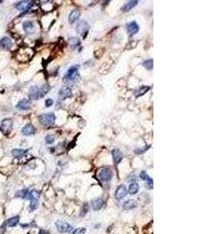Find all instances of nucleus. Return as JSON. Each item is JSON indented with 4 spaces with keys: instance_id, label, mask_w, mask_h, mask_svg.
<instances>
[{
    "instance_id": "1",
    "label": "nucleus",
    "mask_w": 208,
    "mask_h": 234,
    "mask_svg": "<svg viewBox=\"0 0 208 234\" xmlns=\"http://www.w3.org/2000/svg\"><path fill=\"white\" fill-rule=\"evenodd\" d=\"M79 69V65H73L70 66L67 70L66 75L64 76V81L67 84H73L77 82V79L79 78V74H78Z\"/></svg>"
},
{
    "instance_id": "2",
    "label": "nucleus",
    "mask_w": 208,
    "mask_h": 234,
    "mask_svg": "<svg viewBox=\"0 0 208 234\" xmlns=\"http://www.w3.org/2000/svg\"><path fill=\"white\" fill-rule=\"evenodd\" d=\"M40 123L45 127H51L55 124V115L53 112H49V113L41 114L39 117Z\"/></svg>"
},
{
    "instance_id": "3",
    "label": "nucleus",
    "mask_w": 208,
    "mask_h": 234,
    "mask_svg": "<svg viewBox=\"0 0 208 234\" xmlns=\"http://www.w3.org/2000/svg\"><path fill=\"white\" fill-rule=\"evenodd\" d=\"M32 50L29 48H21L17 53V59L20 62H26L32 56Z\"/></svg>"
},
{
    "instance_id": "4",
    "label": "nucleus",
    "mask_w": 208,
    "mask_h": 234,
    "mask_svg": "<svg viewBox=\"0 0 208 234\" xmlns=\"http://www.w3.org/2000/svg\"><path fill=\"white\" fill-rule=\"evenodd\" d=\"M27 198L30 201V204L29 206L30 211H33L36 210V208H38V199L40 198V194L37 191H32L31 192L29 193L27 195Z\"/></svg>"
},
{
    "instance_id": "5",
    "label": "nucleus",
    "mask_w": 208,
    "mask_h": 234,
    "mask_svg": "<svg viewBox=\"0 0 208 234\" xmlns=\"http://www.w3.org/2000/svg\"><path fill=\"white\" fill-rule=\"evenodd\" d=\"M55 226L60 232H70L73 229L71 225L64 221H57L55 223Z\"/></svg>"
},
{
    "instance_id": "6",
    "label": "nucleus",
    "mask_w": 208,
    "mask_h": 234,
    "mask_svg": "<svg viewBox=\"0 0 208 234\" xmlns=\"http://www.w3.org/2000/svg\"><path fill=\"white\" fill-rule=\"evenodd\" d=\"M112 172L109 168H103L99 172V178L102 182H109L112 178Z\"/></svg>"
},
{
    "instance_id": "7",
    "label": "nucleus",
    "mask_w": 208,
    "mask_h": 234,
    "mask_svg": "<svg viewBox=\"0 0 208 234\" xmlns=\"http://www.w3.org/2000/svg\"><path fill=\"white\" fill-rule=\"evenodd\" d=\"M89 27H90V26L86 21H81L77 24V33H79L81 36L84 37V35H86L88 32Z\"/></svg>"
},
{
    "instance_id": "8",
    "label": "nucleus",
    "mask_w": 208,
    "mask_h": 234,
    "mask_svg": "<svg viewBox=\"0 0 208 234\" xmlns=\"http://www.w3.org/2000/svg\"><path fill=\"white\" fill-rule=\"evenodd\" d=\"M12 127H13V121L10 119H5L2 121L0 130L4 134H8L10 132Z\"/></svg>"
},
{
    "instance_id": "9",
    "label": "nucleus",
    "mask_w": 208,
    "mask_h": 234,
    "mask_svg": "<svg viewBox=\"0 0 208 234\" xmlns=\"http://www.w3.org/2000/svg\"><path fill=\"white\" fill-rule=\"evenodd\" d=\"M29 97L32 100H38V98H42L40 87H38V86H32L29 91Z\"/></svg>"
},
{
    "instance_id": "10",
    "label": "nucleus",
    "mask_w": 208,
    "mask_h": 234,
    "mask_svg": "<svg viewBox=\"0 0 208 234\" xmlns=\"http://www.w3.org/2000/svg\"><path fill=\"white\" fill-rule=\"evenodd\" d=\"M127 189L124 185L118 186V188L116 189L115 194V197L117 200H122L127 195Z\"/></svg>"
},
{
    "instance_id": "11",
    "label": "nucleus",
    "mask_w": 208,
    "mask_h": 234,
    "mask_svg": "<svg viewBox=\"0 0 208 234\" xmlns=\"http://www.w3.org/2000/svg\"><path fill=\"white\" fill-rule=\"evenodd\" d=\"M33 4H34V2H32V1H21L16 5V8H17V10H20V11H27V10H30L31 6H33Z\"/></svg>"
},
{
    "instance_id": "12",
    "label": "nucleus",
    "mask_w": 208,
    "mask_h": 234,
    "mask_svg": "<svg viewBox=\"0 0 208 234\" xmlns=\"http://www.w3.org/2000/svg\"><path fill=\"white\" fill-rule=\"evenodd\" d=\"M58 94H59V96L61 97L62 99H66V98L73 97V92H72L71 88L68 86H63L62 88L60 89Z\"/></svg>"
},
{
    "instance_id": "13",
    "label": "nucleus",
    "mask_w": 208,
    "mask_h": 234,
    "mask_svg": "<svg viewBox=\"0 0 208 234\" xmlns=\"http://www.w3.org/2000/svg\"><path fill=\"white\" fill-rule=\"evenodd\" d=\"M112 158H113V161H114V163L115 165L118 164V163L122 161V153L121 152L119 149L118 148H115L112 151Z\"/></svg>"
},
{
    "instance_id": "14",
    "label": "nucleus",
    "mask_w": 208,
    "mask_h": 234,
    "mask_svg": "<svg viewBox=\"0 0 208 234\" xmlns=\"http://www.w3.org/2000/svg\"><path fill=\"white\" fill-rule=\"evenodd\" d=\"M127 30L131 35H133V34L138 33V31L140 30V27L136 21H132L127 24Z\"/></svg>"
},
{
    "instance_id": "15",
    "label": "nucleus",
    "mask_w": 208,
    "mask_h": 234,
    "mask_svg": "<svg viewBox=\"0 0 208 234\" xmlns=\"http://www.w3.org/2000/svg\"><path fill=\"white\" fill-rule=\"evenodd\" d=\"M16 107L20 110H28L31 107V103L27 99H22L18 102V104L17 105Z\"/></svg>"
},
{
    "instance_id": "16",
    "label": "nucleus",
    "mask_w": 208,
    "mask_h": 234,
    "mask_svg": "<svg viewBox=\"0 0 208 234\" xmlns=\"http://www.w3.org/2000/svg\"><path fill=\"white\" fill-rule=\"evenodd\" d=\"M34 132H35V129L31 123H27L22 129V134L25 136H30L34 134Z\"/></svg>"
},
{
    "instance_id": "17",
    "label": "nucleus",
    "mask_w": 208,
    "mask_h": 234,
    "mask_svg": "<svg viewBox=\"0 0 208 234\" xmlns=\"http://www.w3.org/2000/svg\"><path fill=\"white\" fill-rule=\"evenodd\" d=\"M23 28H24L25 33L30 34L34 32L35 27H34V24L32 21H26L23 24Z\"/></svg>"
},
{
    "instance_id": "18",
    "label": "nucleus",
    "mask_w": 208,
    "mask_h": 234,
    "mask_svg": "<svg viewBox=\"0 0 208 234\" xmlns=\"http://www.w3.org/2000/svg\"><path fill=\"white\" fill-rule=\"evenodd\" d=\"M80 17V12L78 10H74L69 13V17H68V21H69V24L75 23L77 20H79Z\"/></svg>"
},
{
    "instance_id": "19",
    "label": "nucleus",
    "mask_w": 208,
    "mask_h": 234,
    "mask_svg": "<svg viewBox=\"0 0 208 234\" xmlns=\"http://www.w3.org/2000/svg\"><path fill=\"white\" fill-rule=\"evenodd\" d=\"M12 46V41L8 37H4L0 40V49H9Z\"/></svg>"
},
{
    "instance_id": "20",
    "label": "nucleus",
    "mask_w": 208,
    "mask_h": 234,
    "mask_svg": "<svg viewBox=\"0 0 208 234\" xmlns=\"http://www.w3.org/2000/svg\"><path fill=\"white\" fill-rule=\"evenodd\" d=\"M92 208L94 211H99L104 205V201L101 198H96L91 201Z\"/></svg>"
},
{
    "instance_id": "21",
    "label": "nucleus",
    "mask_w": 208,
    "mask_h": 234,
    "mask_svg": "<svg viewBox=\"0 0 208 234\" xmlns=\"http://www.w3.org/2000/svg\"><path fill=\"white\" fill-rule=\"evenodd\" d=\"M138 2H139L138 1H137V0H132V1H129V2H128L127 3H126L123 6H122L121 10H122L123 12L129 11V10H133L134 7H136V6H137Z\"/></svg>"
},
{
    "instance_id": "22",
    "label": "nucleus",
    "mask_w": 208,
    "mask_h": 234,
    "mask_svg": "<svg viewBox=\"0 0 208 234\" xmlns=\"http://www.w3.org/2000/svg\"><path fill=\"white\" fill-rule=\"evenodd\" d=\"M140 179H143V180L147 182V184H148L150 188H153V179L147 175V173L145 171H142V172H140Z\"/></svg>"
},
{
    "instance_id": "23",
    "label": "nucleus",
    "mask_w": 208,
    "mask_h": 234,
    "mask_svg": "<svg viewBox=\"0 0 208 234\" xmlns=\"http://www.w3.org/2000/svg\"><path fill=\"white\" fill-rule=\"evenodd\" d=\"M137 203L135 200H133V199H130V200H128L127 201H126L123 204V208L126 210H131L133 208H137Z\"/></svg>"
},
{
    "instance_id": "24",
    "label": "nucleus",
    "mask_w": 208,
    "mask_h": 234,
    "mask_svg": "<svg viewBox=\"0 0 208 234\" xmlns=\"http://www.w3.org/2000/svg\"><path fill=\"white\" fill-rule=\"evenodd\" d=\"M20 221V216L19 215H17V216H13V217L10 218L6 222V226H8L9 227H14L16 226Z\"/></svg>"
},
{
    "instance_id": "25",
    "label": "nucleus",
    "mask_w": 208,
    "mask_h": 234,
    "mask_svg": "<svg viewBox=\"0 0 208 234\" xmlns=\"http://www.w3.org/2000/svg\"><path fill=\"white\" fill-rule=\"evenodd\" d=\"M139 188H140V186H139V184L137 183V182H132L129 186L128 192L132 195L136 194L139 191Z\"/></svg>"
},
{
    "instance_id": "26",
    "label": "nucleus",
    "mask_w": 208,
    "mask_h": 234,
    "mask_svg": "<svg viewBox=\"0 0 208 234\" xmlns=\"http://www.w3.org/2000/svg\"><path fill=\"white\" fill-rule=\"evenodd\" d=\"M27 151H28V150L13 149V151H12V155L15 157V158H17V159H21L22 157H24L26 155Z\"/></svg>"
},
{
    "instance_id": "27",
    "label": "nucleus",
    "mask_w": 208,
    "mask_h": 234,
    "mask_svg": "<svg viewBox=\"0 0 208 234\" xmlns=\"http://www.w3.org/2000/svg\"><path fill=\"white\" fill-rule=\"evenodd\" d=\"M150 89V87H149V86H141L137 91H136L135 92L136 97H137V98H139V97L142 96V95H143L144 94H146Z\"/></svg>"
},
{
    "instance_id": "28",
    "label": "nucleus",
    "mask_w": 208,
    "mask_h": 234,
    "mask_svg": "<svg viewBox=\"0 0 208 234\" xmlns=\"http://www.w3.org/2000/svg\"><path fill=\"white\" fill-rule=\"evenodd\" d=\"M69 42L70 43V46L73 49L77 48L80 45V40L79 38H77V37H72V38H69Z\"/></svg>"
},
{
    "instance_id": "29",
    "label": "nucleus",
    "mask_w": 208,
    "mask_h": 234,
    "mask_svg": "<svg viewBox=\"0 0 208 234\" xmlns=\"http://www.w3.org/2000/svg\"><path fill=\"white\" fill-rule=\"evenodd\" d=\"M143 66L146 70H151L154 68V60L152 58H149V59H147V60L143 61Z\"/></svg>"
},
{
    "instance_id": "30",
    "label": "nucleus",
    "mask_w": 208,
    "mask_h": 234,
    "mask_svg": "<svg viewBox=\"0 0 208 234\" xmlns=\"http://www.w3.org/2000/svg\"><path fill=\"white\" fill-rule=\"evenodd\" d=\"M29 194V191L28 189H23L21 191H17V193L15 194V197L16 198H24L26 197H27Z\"/></svg>"
},
{
    "instance_id": "31",
    "label": "nucleus",
    "mask_w": 208,
    "mask_h": 234,
    "mask_svg": "<svg viewBox=\"0 0 208 234\" xmlns=\"http://www.w3.org/2000/svg\"><path fill=\"white\" fill-rule=\"evenodd\" d=\"M50 86H49V84H44L42 85L41 87H40V91H41V97H44L45 95V94H47L48 92L49 91V90H50Z\"/></svg>"
},
{
    "instance_id": "32",
    "label": "nucleus",
    "mask_w": 208,
    "mask_h": 234,
    "mask_svg": "<svg viewBox=\"0 0 208 234\" xmlns=\"http://www.w3.org/2000/svg\"><path fill=\"white\" fill-rule=\"evenodd\" d=\"M45 143L47 144H52L54 143L55 141V138L52 135H51V134H48L47 136L45 137Z\"/></svg>"
},
{
    "instance_id": "33",
    "label": "nucleus",
    "mask_w": 208,
    "mask_h": 234,
    "mask_svg": "<svg viewBox=\"0 0 208 234\" xmlns=\"http://www.w3.org/2000/svg\"><path fill=\"white\" fill-rule=\"evenodd\" d=\"M86 231L87 230L85 228H78L76 229L72 234H85Z\"/></svg>"
},
{
    "instance_id": "34",
    "label": "nucleus",
    "mask_w": 208,
    "mask_h": 234,
    "mask_svg": "<svg viewBox=\"0 0 208 234\" xmlns=\"http://www.w3.org/2000/svg\"><path fill=\"white\" fill-rule=\"evenodd\" d=\"M54 104V101L52 99V98H48L45 101V106L48 108L51 107V106H52V105Z\"/></svg>"
},
{
    "instance_id": "35",
    "label": "nucleus",
    "mask_w": 208,
    "mask_h": 234,
    "mask_svg": "<svg viewBox=\"0 0 208 234\" xmlns=\"http://www.w3.org/2000/svg\"><path fill=\"white\" fill-rule=\"evenodd\" d=\"M88 204L87 203H86V204H84V207H83V210H82V212H81V215H83L84 214V215H85V214L88 211Z\"/></svg>"
},
{
    "instance_id": "36",
    "label": "nucleus",
    "mask_w": 208,
    "mask_h": 234,
    "mask_svg": "<svg viewBox=\"0 0 208 234\" xmlns=\"http://www.w3.org/2000/svg\"><path fill=\"white\" fill-rule=\"evenodd\" d=\"M149 148H150V146L147 147H143V148H142V149H137V150H136L135 151L137 154H143V153H144L145 151H146L147 149H149Z\"/></svg>"
},
{
    "instance_id": "37",
    "label": "nucleus",
    "mask_w": 208,
    "mask_h": 234,
    "mask_svg": "<svg viewBox=\"0 0 208 234\" xmlns=\"http://www.w3.org/2000/svg\"><path fill=\"white\" fill-rule=\"evenodd\" d=\"M39 234H46V232L45 230H41L40 231Z\"/></svg>"
}]
</instances>
